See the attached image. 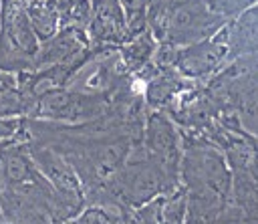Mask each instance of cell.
Here are the masks:
<instances>
[{
    "instance_id": "obj_12",
    "label": "cell",
    "mask_w": 258,
    "mask_h": 224,
    "mask_svg": "<svg viewBox=\"0 0 258 224\" xmlns=\"http://www.w3.org/2000/svg\"><path fill=\"white\" fill-rule=\"evenodd\" d=\"M187 212V190L183 184L163 194V224H183Z\"/></svg>"
},
{
    "instance_id": "obj_3",
    "label": "cell",
    "mask_w": 258,
    "mask_h": 224,
    "mask_svg": "<svg viewBox=\"0 0 258 224\" xmlns=\"http://www.w3.org/2000/svg\"><path fill=\"white\" fill-rule=\"evenodd\" d=\"M230 63V28L224 24L216 34L175 48L171 57V67L194 83H208L216 73H220Z\"/></svg>"
},
{
    "instance_id": "obj_2",
    "label": "cell",
    "mask_w": 258,
    "mask_h": 224,
    "mask_svg": "<svg viewBox=\"0 0 258 224\" xmlns=\"http://www.w3.org/2000/svg\"><path fill=\"white\" fill-rule=\"evenodd\" d=\"M109 109H111V97L79 93L69 87H62L38 95L30 107L28 117L64 123V125H81L103 117Z\"/></svg>"
},
{
    "instance_id": "obj_8",
    "label": "cell",
    "mask_w": 258,
    "mask_h": 224,
    "mask_svg": "<svg viewBox=\"0 0 258 224\" xmlns=\"http://www.w3.org/2000/svg\"><path fill=\"white\" fill-rule=\"evenodd\" d=\"M226 202L222 196L206 190H187V212L183 224H218Z\"/></svg>"
},
{
    "instance_id": "obj_7",
    "label": "cell",
    "mask_w": 258,
    "mask_h": 224,
    "mask_svg": "<svg viewBox=\"0 0 258 224\" xmlns=\"http://www.w3.org/2000/svg\"><path fill=\"white\" fill-rule=\"evenodd\" d=\"M230 61L258 50V4L228 22Z\"/></svg>"
},
{
    "instance_id": "obj_5",
    "label": "cell",
    "mask_w": 258,
    "mask_h": 224,
    "mask_svg": "<svg viewBox=\"0 0 258 224\" xmlns=\"http://www.w3.org/2000/svg\"><path fill=\"white\" fill-rule=\"evenodd\" d=\"M28 151L38 167V172L44 176V180L52 186V190L60 196V200L73 210L77 216L85 208V192L81 186V180L73 165L52 147L38 143V141H28Z\"/></svg>"
},
{
    "instance_id": "obj_13",
    "label": "cell",
    "mask_w": 258,
    "mask_h": 224,
    "mask_svg": "<svg viewBox=\"0 0 258 224\" xmlns=\"http://www.w3.org/2000/svg\"><path fill=\"white\" fill-rule=\"evenodd\" d=\"M125 16H127V26H129V34L135 36L139 32H143L147 26V10H149V2L151 0H119Z\"/></svg>"
},
{
    "instance_id": "obj_11",
    "label": "cell",
    "mask_w": 258,
    "mask_h": 224,
    "mask_svg": "<svg viewBox=\"0 0 258 224\" xmlns=\"http://www.w3.org/2000/svg\"><path fill=\"white\" fill-rule=\"evenodd\" d=\"M54 6L60 28H83L87 30L89 20H91V0H50Z\"/></svg>"
},
{
    "instance_id": "obj_4",
    "label": "cell",
    "mask_w": 258,
    "mask_h": 224,
    "mask_svg": "<svg viewBox=\"0 0 258 224\" xmlns=\"http://www.w3.org/2000/svg\"><path fill=\"white\" fill-rule=\"evenodd\" d=\"M143 149L151 159H155L171 180L179 182L181 167V133L165 111H147L143 129Z\"/></svg>"
},
{
    "instance_id": "obj_14",
    "label": "cell",
    "mask_w": 258,
    "mask_h": 224,
    "mask_svg": "<svg viewBox=\"0 0 258 224\" xmlns=\"http://www.w3.org/2000/svg\"><path fill=\"white\" fill-rule=\"evenodd\" d=\"M212 8L224 18V20H234L238 18L242 12H246L248 8L256 6L258 0H210Z\"/></svg>"
},
{
    "instance_id": "obj_1",
    "label": "cell",
    "mask_w": 258,
    "mask_h": 224,
    "mask_svg": "<svg viewBox=\"0 0 258 224\" xmlns=\"http://www.w3.org/2000/svg\"><path fill=\"white\" fill-rule=\"evenodd\" d=\"M228 20H224L210 4V0H181L165 16L155 38L161 44L181 48L216 34Z\"/></svg>"
},
{
    "instance_id": "obj_10",
    "label": "cell",
    "mask_w": 258,
    "mask_h": 224,
    "mask_svg": "<svg viewBox=\"0 0 258 224\" xmlns=\"http://www.w3.org/2000/svg\"><path fill=\"white\" fill-rule=\"evenodd\" d=\"M0 117H26V101L18 89V79L4 71H0Z\"/></svg>"
},
{
    "instance_id": "obj_9",
    "label": "cell",
    "mask_w": 258,
    "mask_h": 224,
    "mask_svg": "<svg viewBox=\"0 0 258 224\" xmlns=\"http://www.w3.org/2000/svg\"><path fill=\"white\" fill-rule=\"evenodd\" d=\"M157 46H159L157 38L153 36V32L149 28H145L143 32L131 36L125 44L119 46V57H121L125 69L131 75H137L153 61Z\"/></svg>"
},
{
    "instance_id": "obj_6",
    "label": "cell",
    "mask_w": 258,
    "mask_h": 224,
    "mask_svg": "<svg viewBox=\"0 0 258 224\" xmlns=\"http://www.w3.org/2000/svg\"><path fill=\"white\" fill-rule=\"evenodd\" d=\"M91 46H115L125 44L131 34L127 16L119 0H91V20L87 26Z\"/></svg>"
}]
</instances>
